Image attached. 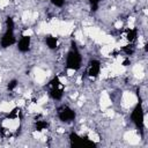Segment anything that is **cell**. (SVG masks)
<instances>
[{
  "label": "cell",
  "mask_w": 148,
  "mask_h": 148,
  "mask_svg": "<svg viewBox=\"0 0 148 148\" xmlns=\"http://www.w3.org/2000/svg\"><path fill=\"white\" fill-rule=\"evenodd\" d=\"M81 62H82V57H81V53L79 52V50L76 49L75 44L73 43V46L71 49V51L68 52L67 54V58H66V67L68 69H79L81 67Z\"/></svg>",
  "instance_id": "6da1fadb"
},
{
  "label": "cell",
  "mask_w": 148,
  "mask_h": 148,
  "mask_svg": "<svg viewBox=\"0 0 148 148\" xmlns=\"http://www.w3.org/2000/svg\"><path fill=\"white\" fill-rule=\"evenodd\" d=\"M49 88H50V96L53 98V99H61L62 95H64V87L59 80L58 76L53 77L50 82H49Z\"/></svg>",
  "instance_id": "7a4b0ae2"
},
{
  "label": "cell",
  "mask_w": 148,
  "mask_h": 148,
  "mask_svg": "<svg viewBox=\"0 0 148 148\" xmlns=\"http://www.w3.org/2000/svg\"><path fill=\"white\" fill-rule=\"evenodd\" d=\"M131 118H132V121L134 123V125L138 128H140V130L143 128V110H142L141 103H139V104L135 105V108L132 111Z\"/></svg>",
  "instance_id": "3957f363"
},
{
  "label": "cell",
  "mask_w": 148,
  "mask_h": 148,
  "mask_svg": "<svg viewBox=\"0 0 148 148\" xmlns=\"http://www.w3.org/2000/svg\"><path fill=\"white\" fill-rule=\"evenodd\" d=\"M58 118L64 123H71L75 119V111L69 106H62L58 110Z\"/></svg>",
  "instance_id": "277c9868"
},
{
  "label": "cell",
  "mask_w": 148,
  "mask_h": 148,
  "mask_svg": "<svg viewBox=\"0 0 148 148\" xmlns=\"http://www.w3.org/2000/svg\"><path fill=\"white\" fill-rule=\"evenodd\" d=\"M15 43V35H14V29H6V32L1 37V46L2 47H8Z\"/></svg>",
  "instance_id": "5b68a950"
},
{
  "label": "cell",
  "mask_w": 148,
  "mask_h": 148,
  "mask_svg": "<svg viewBox=\"0 0 148 148\" xmlns=\"http://www.w3.org/2000/svg\"><path fill=\"white\" fill-rule=\"evenodd\" d=\"M101 71V62L98 60H91L87 68V74L90 77H96Z\"/></svg>",
  "instance_id": "8992f818"
},
{
  "label": "cell",
  "mask_w": 148,
  "mask_h": 148,
  "mask_svg": "<svg viewBox=\"0 0 148 148\" xmlns=\"http://www.w3.org/2000/svg\"><path fill=\"white\" fill-rule=\"evenodd\" d=\"M30 44H31V38L29 36H23L17 43V49L21 52H27L30 49Z\"/></svg>",
  "instance_id": "52a82bcc"
},
{
  "label": "cell",
  "mask_w": 148,
  "mask_h": 148,
  "mask_svg": "<svg viewBox=\"0 0 148 148\" xmlns=\"http://www.w3.org/2000/svg\"><path fill=\"white\" fill-rule=\"evenodd\" d=\"M45 42H46V45L49 46V49H51V50H54L58 46V39L54 36H47Z\"/></svg>",
  "instance_id": "ba28073f"
},
{
  "label": "cell",
  "mask_w": 148,
  "mask_h": 148,
  "mask_svg": "<svg viewBox=\"0 0 148 148\" xmlns=\"http://www.w3.org/2000/svg\"><path fill=\"white\" fill-rule=\"evenodd\" d=\"M136 34H138L136 29H127L126 30V39L131 43L134 42L136 39Z\"/></svg>",
  "instance_id": "9c48e42d"
},
{
  "label": "cell",
  "mask_w": 148,
  "mask_h": 148,
  "mask_svg": "<svg viewBox=\"0 0 148 148\" xmlns=\"http://www.w3.org/2000/svg\"><path fill=\"white\" fill-rule=\"evenodd\" d=\"M47 127V123L45 121V120H37L36 121V130L37 131H43V130H45Z\"/></svg>",
  "instance_id": "30bf717a"
},
{
  "label": "cell",
  "mask_w": 148,
  "mask_h": 148,
  "mask_svg": "<svg viewBox=\"0 0 148 148\" xmlns=\"http://www.w3.org/2000/svg\"><path fill=\"white\" fill-rule=\"evenodd\" d=\"M123 50L125 51V53H126L127 56H131V54L134 52V46H133L132 44H130V45L124 46V47H123Z\"/></svg>",
  "instance_id": "8fae6325"
},
{
  "label": "cell",
  "mask_w": 148,
  "mask_h": 148,
  "mask_svg": "<svg viewBox=\"0 0 148 148\" xmlns=\"http://www.w3.org/2000/svg\"><path fill=\"white\" fill-rule=\"evenodd\" d=\"M99 1H101V0H89V3H90V6H91V9H92V10H97L98 5H99Z\"/></svg>",
  "instance_id": "7c38bea8"
},
{
  "label": "cell",
  "mask_w": 148,
  "mask_h": 148,
  "mask_svg": "<svg viewBox=\"0 0 148 148\" xmlns=\"http://www.w3.org/2000/svg\"><path fill=\"white\" fill-rule=\"evenodd\" d=\"M51 2L56 6V7H62L65 3V0H51Z\"/></svg>",
  "instance_id": "4fadbf2b"
},
{
  "label": "cell",
  "mask_w": 148,
  "mask_h": 148,
  "mask_svg": "<svg viewBox=\"0 0 148 148\" xmlns=\"http://www.w3.org/2000/svg\"><path fill=\"white\" fill-rule=\"evenodd\" d=\"M16 86H17V81H16V80H12V81L8 83V89H9V90H13Z\"/></svg>",
  "instance_id": "5bb4252c"
}]
</instances>
